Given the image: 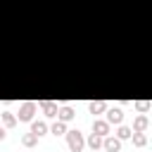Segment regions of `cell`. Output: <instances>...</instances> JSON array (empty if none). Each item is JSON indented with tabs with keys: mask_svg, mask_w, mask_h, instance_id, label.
I'll return each instance as SVG.
<instances>
[{
	"mask_svg": "<svg viewBox=\"0 0 152 152\" xmlns=\"http://www.w3.org/2000/svg\"><path fill=\"white\" fill-rule=\"evenodd\" d=\"M109 126H112V124H107L104 119H95V121H93V133H97V135L104 138V135H109Z\"/></svg>",
	"mask_w": 152,
	"mask_h": 152,
	"instance_id": "5",
	"label": "cell"
},
{
	"mask_svg": "<svg viewBox=\"0 0 152 152\" xmlns=\"http://www.w3.org/2000/svg\"><path fill=\"white\" fill-rule=\"evenodd\" d=\"M88 147H90V150H100V147H102V135L90 133V138H88Z\"/></svg>",
	"mask_w": 152,
	"mask_h": 152,
	"instance_id": "14",
	"label": "cell"
},
{
	"mask_svg": "<svg viewBox=\"0 0 152 152\" xmlns=\"http://www.w3.org/2000/svg\"><path fill=\"white\" fill-rule=\"evenodd\" d=\"M31 133L38 135V138L45 135V133H48V124H45V121H33V124H31Z\"/></svg>",
	"mask_w": 152,
	"mask_h": 152,
	"instance_id": "9",
	"label": "cell"
},
{
	"mask_svg": "<svg viewBox=\"0 0 152 152\" xmlns=\"http://www.w3.org/2000/svg\"><path fill=\"white\" fill-rule=\"evenodd\" d=\"M40 109H43L45 116H57V104L55 102H48L45 100V102H40Z\"/></svg>",
	"mask_w": 152,
	"mask_h": 152,
	"instance_id": "10",
	"label": "cell"
},
{
	"mask_svg": "<svg viewBox=\"0 0 152 152\" xmlns=\"http://www.w3.org/2000/svg\"><path fill=\"white\" fill-rule=\"evenodd\" d=\"M64 135H66V145H69L71 152H81L86 147V140H83V133L81 131H66Z\"/></svg>",
	"mask_w": 152,
	"mask_h": 152,
	"instance_id": "1",
	"label": "cell"
},
{
	"mask_svg": "<svg viewBox=\"0 0 152 152\" xmlns=\"http://www.w3.org/2000/svg\"><path fill=\"white\" fill-rule=\"evenodd\" d=\"M104 112H107V119H104L107 124H116V126H119V124L124 121V112H121L119 107H107Z\"/></svg>",
	"mask_w": 152,
	"mask_h": 152,
	"instance_id": "3",
	"label": "cell"
},
{
	"mask_svg": "<svg viewBox=\"0 0 152 152\" xmlns=\"http://www.w3.org/2000/svg\"><path fill=\"white\" fill-rule=\"evenodd\" d=\"M135 107H138L140 112H147V109H150V102H147V100H140V102H135Z\"/></svg>",
	"mask_w": 152,
	"mask_h": 152,
	"instance_id": "17",
	"label": "cell"
},
{
	"mask_svg": "<svg viewBox=\"0 0 152 152\" xmlns=\"http://www.w3.org/2000/svg\"><path fill=\"white\" fill-rule=\"evenodd\" d=\"M33 114H36V102H21V107H19V114H14L19 121H31L33 119Z\"/></svg>",
	"mask_w": 152,
	"mask_h": 152,
	"instance_id": "2",
	"label": "cell"
},
{
	"mask_svg": "<svg viewBox=\"0 0 152 152\" xmlns=\"http://www.w3.org/2000/svg\"><path fill=\"white\" fill-rule=\"evenodd\" d=\"M38 142V135H33V133H26V135H21V145L24 147H33Z\"/></svg>",
	"mask_w": 152,
	"mask_h": 152,
	"instance_id": "16",
	"label": "cell"
},
{
	"mask_svg": "<svg viewBox=\"0 0 152 152\" xmlns=\"http://www.w3.org/2000/svg\"><path fill=\"white\" fill-rule=\"evenodd\" d=\"M131 133H133V128H128V126H121V124H119V128H116V138H119V140H128V138H131Z\"/></svg>",
	"mask_w": 152,
	"mask_h": 152,
	"instance_id": "15",
	"label": "cell"
},
{
	"mask_svg": "<svg viewBox=\"0 0 152 152\" xmlns=\"http://www.w3.org/2000/svg\"><path fill=\"white\" fill-rule=\"evenodd\" d=\"M131 138H133V145H135V147H145V145H147V135L140 133V131H133Z\"/></svg>",
	"mask_w": 152,
	"mask_h": 152,
	"instance_id": "13",
	"label": "cell"
},
{
	"mask_svg": "<svg viewBox=\"0 0 152 152\" xmlns=\"http://www.w3.org/2000/svg\"><path fill=\"white\" fill-rule=\"evenodd\" d=\"M150 126V121H147V116H135V121H133V131H140V133H145V128Z\"/></svg>",
	"mask_w": 152,
	"mask_h": 152,
	"instance_id": "11",
	"label": "cell"
},
{
	"mask_svg": "<svg viewBox=\"0 0 152 152\" xmlns=\"http://www.w3.org/2000/svg\"><path fill=\"white\" fill-rule=\"evenodd\" d=\"M104 109H107V102H104V100H93V102L88 104V112H90V114H102Z\"/></svg>",
	"mask_w": 152,
	"mask_h": 152,
	"instance_id": "7",
	"label": "cell"
},
{
	"mask_svg": "<svg viewBox=\"0 0 152 152\" xmlns=\"http://www.w3.org/2000/svg\"><path fill=\"white\" fill-rule=\"evenodd\" d=\"M48 131H50V133H52V135H64V133H66V124H64V121H59V119H57V121H55V124H52V126H50V128H48Z\"/></svg>",
	"mask_w": 152,
	"mask_h": 152,
	"instance_id": "12",
	"label": "cell"
},
{
	"mask_svg": "<svg viewBox=\"0 0 152 152\" xmlns=\"http://www.w3.org/2000/svg\"><path fill=\"white\" fill-rule=\"evenodd\" d=\"M102 147H104L107 152H119V150H121V140H119L116 135H104V138H102Z\"/></svg>",
	"mask_w": 152,
	"mask_h": 152,
	"instance_id": "4",
	"label": "cell"
},
{
	"mask_svg": "<svg viewBox=\"0 0 152 152\" xmlns=\"http://www.w3.org/2000/svg\"><path fill=\"white\" fill-rule=\"evenodd\" d=\"M74 116H76V112H74L69 104H64V107H59V109H57V119H59V121H64V124H66V121H71Z\"/></svg>",
	"mask_w": 152,
	"mask_h": 152,
	"instance_id": "6",
	"label": "cell"
},
{
	"mask_svg": "<svg viewBox=\"0 0 152 152\" xmlns=\"http://www.w3.org/2000/svg\"><path fill=\"white\" fill-rule=\"evenodd\" d=\"M0 121H2L5 128H14V126H17V116H14L12 112H2V114H0Z\"/></svg>",
	"mask_w": 152,
	"mask_h": 152,
	"instance_id": "8",
	"label": "cell"
},
{
	"mask_svg": "<svg viewBox=\"0 0 152 152\" xmlns=\"http://www.w3.org/2000/svg\"><path fill=\"white\" fill-rule=\"evenodd\" d=\"M5 135H7V133H5V128L0 126V140H5Z\"/></svg>",
	"mask_w": 152,
	"mask_h": 152,
	"instance_id": "18",
	"label": "cell"
}]
</instances>
